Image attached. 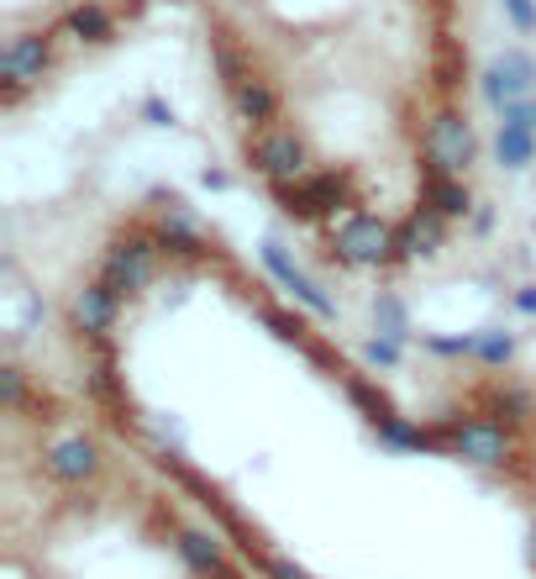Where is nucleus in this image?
Returning a JSON list of instances; mask_svg holds the SVG:
<instances>
[{
  "label": "nucleus",
  "mask_w": 536,
  "mask_h": 579,
  "mask_svg": "<svg viewBox=\"0 0 536 579\" xmlns=\"http://www.w3.org/2000/svg\"><path fill=\"white\" fill-rule=\"evenodd\" d=\"M247 164H253V174H264L279 190V184H295L310 174V148L295 126L268 122L258 132H247Z\"/></svg>",
  "instance_id": "nucleus-3"
},
{
  "label": "nucleus",
  "mask_w": 536,
  "mask_h": 579,
  "mask_svg": "<svg viewBox=\"0 0 536 579\" xmlns=\"http://www.w3.org/2000/svg\"><path fill=\"white\" fill-rule=\"evenodd\" d=\"M437 448H458L463 458H474V463H505L515 454V443H510V427L505 422H495V417H463V422H447L437 432Z\"/></svg>",
  "instance_id": "nucleus-7"
},
{
  "label": "nucleus",
  "mask_w": 536,
  "mask_h": 579,
  "mask_svg": "<svg viewBox=\"0 0 536 579\" xmlns=\"http://www.w3.org/2000/svg\"><path fill=\"white\" fill-rule=\"evenodd\" d=\"M264 264H268V275L279 279V285H284V290H290V295H295V301H305L310 305V311H316V316H337V305L327 301V290H321V285H316V279L305 275V269H300L295 258H290V253H284V243H273V238H268L264 243Z\"/></svg>",
  "instance_id": "nucleus-9"
},
{
  "label": "nucleus",
  "mask_w": 536,
  "mask_h": 579,
  "mask_svg": "<svg viewBox=\"0 0 536 579\" xmlns=\"http://www.w3.org/2000/svg\"><path fill=\"white\" fill-rule=\"evenodd\" d=\"M0 400H5V411H22V400H27V379L16 364L0 369Z\"/></svg>",
  "instance_id": "nucleus-23"
},
{
  "label": "nucleus",
  "mask_w": 536,
  "mask_h": 579,
  "mask_svg": "<svg viewBox=\"0 0 536 579\" xmlns=\"http://www.w3.org/2000/svg\"><path fill=\"white\" fill-rule=\"evenodd\" d=\"M143 117H148V126H174V106L163 95H148L143 100Z\"/></svg>",
  "instance_id": "nucleus-27"
},
{
  "label": "nucleus",
  "mask_w": 536,
  "mask_h": 579,
  "mask_svg": "<svg viewBox=\"0 0 536 579\" xmlns=\"http://www.w3.org/2000/svg\"><path fill=\"white\" fill-rule=\"evenodd\" d=\"M515 311L536 316V285H521V290H515Z\"/></svg>",
  "instance_id": "nucleus-28"
},
{
  "label": "nucleus",
  "mask_w": 536,
  "mask_h": 579,
  "mask_svg": "<svg viewBox=\"0 0 536 579\" xmlns=\"http://www.w3.org/2000/svg\"><path fill=\"white\" fill-rule=\"evenodd\" d=\"M515 32H536V0H500Z\"/></svg>",
  "instance_id": "nucleus-25"
},
{
  "label": "nucleus",
  "mask_w": 536,
  "mask_h": 579,
  "mask_svg": "<svg viewBox=\"0 0 536 579\" xmlns=\"http://www.w3.org/2000/svg\"><path fill=\"white\" fill-rule=\"evenodd\" d=\"M69 316H74V333L106 337L111 327H117V316H121V295L106 285V279H95V285H85V290L74 295Z\"/></svg>",
  "instance_id": "nucleus-10"
},
{
  "label": "nucleus",
  "mask_w": 536,
  "mask_h": 579,
  "mask_svg": "<svg viewBox=\"0 0 536 579\" xmlns=\"http://www.w3.org/2000/svg\"><path fill=\"white\" fill-rule=\"evenodd\" d=\"M478 95H484V106L500 117L510 100H526L536 95V59L526 48H505L500 59L489 63L484 74H478Z\"/></svg>",
  "instance_id": "nucleus-8"
},
{
  "label": "nucleus",
  "mask_w": 536,
  "mask_h": 579,
  "mask_svg": "<svg viewBox=\"0 0 536 579\" xmlns=\"http://www.w3.org/2000/svg\"><path fill=\"white\" fill-rule=\"evenodd\" d=\"M210 63H216V74H221V85H227V91H237L242 80L253 74V69L242 63V53L232 48V43H227V37H210Z\"/></svg>",
  "instance_id": "nucleus-20"
},
{
  "label": "nucleus",
  "mask_w": 536,
  "mask_h": 579,
  "mask_svg": "<svg viewBox=\"0 0 536 579\" xmlns=\"http://www.w3.org/2000/svg\"><path fill=\"white\" fill-rule=\"evenodd\" d=\"M500 122H505V126H526V132H536V95H526V100H510L505 111H500Z\"/></svg>",
  "instance_id": "nucleus-24"
},
{
  "label": "nucleus",
  "mask_w": 536,
  "mask_h": 579,
  "mask_svg": "<svg viewBox=\"0 0 536 579\" xmlns=\"http://www.w3.org/2000/svg\"><path fill=\"white\" fill-rule=\"evenodd\" d=\"M273 201L284 206V216H295V221H316V216H337V212L348 216L357 206L353 180H348L342 169H310L305 180L279 184Z\"/></svg>",
  "instance_id": "nucleus-4"
},
{
  "label": "nucleus",
  "mask_w": 536,
  "mask_h": 579,
  "mask_svg": "<svg viewBox=\"0 0 536 579\" xmlns=\"http://www.w3.org/2000/svg\"><path fill=\"white\" fill-rule=\"evenodd\" d=\"M510 353H515V337H510L505 327H484V333H478L474 359H478L484 369H500V364H510Z\"/></svg>",
  "instance_id": "nucleus-22"
},
{
  "label": "nucleus",
  "mask_w": 536,
  "mask_h": 579,
  "mask_svg": "<svg viewBox=\"0 0 536 579\" xmlns=\"http://www.w3.org/2000/svg\"><path fill=\"white\" fill-rule=\"evenodd\" d=\"M42 469L59 480V485H85L89 474L100 469V448L89 437H59L48 454H42Z\"/></svg>",
  "instance_id": "nucleus-11"
},
{
  "label": "nucleus",
  "mask_w": 536,
  "mask_h": 579,
  "mask_svg": "<svg viewBox=\"0 0 536 579\" xmlns=\"http://www.w3.org/2000/svg\"><path fill=\"white\" fill-rule=\"evenodd\" d=\"M331 253L353 269H379L400 258V227H389L374 212H348L342 221H331Z\"/></svg>",
  "instance_id": "nucleus-2"
},
{
  "label": "nucleus",
  "mask_w": 536,
  "mask_h": 579,
  "mask_svg": "<svg viewBox=\"0 0 536 579\" xmlns=\"http://www.w3.org/2000/svg\"><path fill=\"white\" fill-rule=\"evenodd\" d=\"M227 95H232V117H237L247 132H258V126H268L279 117V91H273L268 80H253V74H247L237 91H227Z\"/></svg>",
  "instance_id": "nucleus-14"
},
{
  "label": "nucleus",
  "mask_w": 536,
  "mask_h": 579,
  "mask_svg": "<svg viewBox=\"0 0 536 579\" xmlns=\"http://www.w3.org/2000/svg\"><path fill=\"white\" fill-rule=\"evenodd\" d=\"M374 322H379V337H394V342L411 337V316L400 295H374Z\"/></svg>",
  "instance_id": "nucleus-19"
},
{
  "label": "nucleus",
  "mask_w": 536,
  "mask_h": 579,
  "mask_svg": "<svg viewBox=\"0 0 536 579\" xmlns=\"http://www.w3.org/2000/svg\"><path fill=\"white\" fill-rule=\"evenodd\" d=\"M426 206H437L447 221H458V216L474 212V195H468V184H463V180H447V174H426Z\"/></svg>",
  "instance_id": "nucleus-16"
},
{
  "label": "nucleus",
  "mask_w": 536,
  "mask_h": 579,
  "mask_svg": "<svg viewBox=\"0 0 536 579\" xmlns=\"http://www.w3.org/2000/svg\"><path fill=\"white\" fill-rule=\"evenodd\" d=\"M63 37H74V43H89V48H106L111 37H117V16L100 5V0H80V5H69L63 11Z\"/></svg>",
  "instance_id": "nucleus-13"
},
{
  "label": "nucleus",
  "mask_w": 536,
  "mask_h": 579,
  "mask_svg": "<svg viewBox=\"0 0 536 579\" xmlns=\"http://www.w3.org/2000/svg\"><path fill=\"white\" fill-rule=\"evenodd\" d=\"M158 243H163V253H200V243H206V232H200V221H195V212L184 206V201H169L163 212H158Z\"/></svg>",
  "instance_id": "nucleus-15"
},
{
  "label": "nucleus",
  "mask_w": 536,
  "mask_h": 579,
  "mask_svg": "<svg viewBox=\"0 0 536 579\" xmlns=\"http://www.w3.org/2000/svg\"><path fill=\"white\" fill-rule=\"evenodd\" d=\"M363 353H368V364H385V369L400 364V342H394V337H374Z\"/></svg>",
  "instance_id": "nucleus-26"
},
{
  "label": "nucleus",
  "mask_w": 536,
  "mask_h": 579,
  "mask_svg": "<svg viewBox=\"0 0 536 579\" xmlns=\"http://www.w3.org/2000/svg\"><path fill=\"white\" fill-rule=\"evenodd\" d=\"M53 69V37L48 32H22L0 48V85H5V106H16L27 91L42 85V74Z\"/></svg>",
  "instance_id": "nucleus-6"
},
{
  "label": "nucleus",
  "mask_w": 536,
  "mask_h": 579,
  "mask_svg": "<svg viewBox=\"0 0 536 579\" xmlns=\"http://www.w3.org/2000/svg\"><path fill=\"white\" fill-rule=\"evenodd\" d=\"M442 238H447V216L421 201L416 212L400 221V258H431L442 248Z\"/></svg>",
  "instance_id": "nucleus-12"
},
{
  "label": "nucleus",
  "mask_w": 536,
  "mask_h": 579,
  "mask_svg": "<svg viewBox=\"0 0 536 579\" xmlns=\"http://www.w3.org/2000/svg\"><path fill=\"white\" fill-rule=\"evenodd\" d=\"M495 158H500L505 169H532L536 164V132L500 122V132H495Z\"/></svg>",
  "instance_id": "nucleus-17"
},
{
  "label": "nucleus",
  "mask_w": 536,
  "mask_h": 579,
  "mask_svg": "<svg viewBox=\"0 0 536 579\" xmlns=\"http://www.w3.org/2000/svg\"><path fill=\"white\" fill-rule=\"evenodd\" d=\"M342 390H348V400H353L357 411H368V422H385L389 417V400L363 379V374H342Z\"/></svg>",
  "instance_id": "nucleus-21"
},
{
  "label": "nucleus",
  "mask_w": 536,
  "mask_h": 579,
  "mask_svg": "<svg viewBox=\"0 0 536 579\" xmlns=\"http://www.w3.org/2000/svg\"><path fill=\"white\" fill-rule=\"evenodd\" d=\"M179 553L190 558V569H195V575L232 579V575H227V558H221V548H216V538H206V532H179Z\"/></svg>",
  "instance_id": "nucleus-18"
},
{
  "label": "nucleus",
  "mask_w": 536,
  "mask_h": 579,
  "mask_svg": "<svg viewBox=\"0 0 536 579\" xmlns=\"http://www.w3.org/2000/svg\"><path fill=\"white\" fill-rule=\"evenodd\" d=\"M158 264H163V243H158V232H132V238H121V243L106 248L100 279L117 290L121 301H126V295H143L153 279H158Z\"/></svg>",
  "instance_id": "nucleus-5"
},
{
  "label": "nucleus",
  "mask_w": 536,
  "mask_h": 579,
  "mask_svg": "<svg viewBox=\"0 0 536 579\" xmlns=\"http://www.w3.org/2000/svg\"><path fill=\"white\" fill-rule=\"evenodd\" d=\"M421 158H426V174H447V180H463L478 158V137L474 122L458 111V106H442L426 132H421Z\"/></svg>",
  "instance_id": "nucleus-1"
}]
</instances>
